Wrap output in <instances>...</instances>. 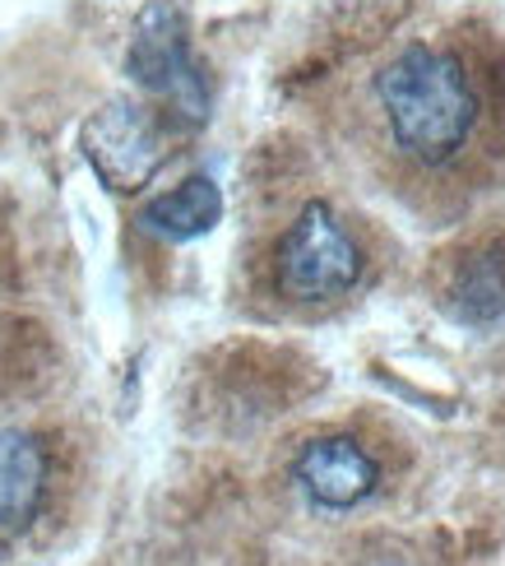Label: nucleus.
Returning a JSON list of instances; mask_svg holds the SVG:
<instances>
[{
	"mask_svg": "<svg viewBox=\"0 0 505 566\" xmlns=\"http://www.w3.org/2000/svg\"><path fill=\"white\" fill-rule=\"evenodd\" d=\"M293 479L320 511H353L380 488V464L357 437H316L293 460Z\"/></svg>",
	"mask_w": 505,
	"mask_h": 566,
	"instance_id": "5",
	"label": "nucleus"
},
{
	"mask_svg": "<svg viewBox=\"0 0 505 566\" xmlns=\"http://www.w3.org/2000/svg\"><path fill=\"white\" fill-rule=\"evenodd\" d=\"M362 247L325 200L302 205L274 247V289L297 306H325L348 297L362 283Z\"/></svg>",
	"mask_w": 505,
	"mask_h": 566,
	"instance_id": "3",
	"label": "nucleus"
},
{
	"mask_svg": "<svg viewBox=\"0 0 505 566\" xmlns=\"http://www.w3.org/2000/svg\"><path fill=\"white\" fill-rule=\"evenodd\" d=\"M371 98L390 145L418 168L454 163L483 122V93L464 52L436 42H408L371 75Z\"/></svg>",
	"mask_w": 505,
	"mask_h": 566,
	"instance_id": "1",
	"label": "nucleus"
},
{
	"mask_svg": "<svg viewBox=\"0 0 505 566\" xmlns=\"http://www.w3.org/2000/svg\"><path fill=\"white\" fill-rule=\"evenodd\" d=\"M126 75L149 98H158L177 122L186 126L209 122L213 88L196 46H190V19L177 0H149L135 14L130 42H126Z\"/></svg>",
	"mask_w": 505,
	"mask_h": 566,
	"instance_id": "2",
	"label": "nucleus"
},
{
	"mask_svg": "<svg viewBox=\"0 0 505 566\" xmlns=\"http://www.w3.org/2000/svg\"><path fill=\"white\" fill-rule=\"evenodd\" d=\"M362 566H408L403 557H371V562H362Z\"/></svg>",
	"mask_w": 505,
	"mask_h": 566,
	"instance_id": "9",
	"label": "nucleus"
},
{
	"mask_svg": "<svg viewBox=\"0 0 505 566\" xmlns=\"http://www.w3.org/2000/svg\"><path fill=\"white\" fill-rule=\"evenodd\" d=\"M450 312L464 325H496L505 321V242H487L464 255V265L450 279Z\"/></svg>",
	"mask_w": 505,
	"mask_h": 566,
	"instance_id": "8",
	"label": "nucleus"
},
{
	"mask_svg": "<svg viewBox=\"0 0 505 566\" xmlns=\"http://www.w3.org/2000/svg\"><path fill=\"white\" fill-rule=\"evenodd\" d=\"M46 446L23 428H0V544H10L38 521L46 502Z\"/></svg>",
	"mask_w": 505,
	"mask_h": 566,
	"instance_id": "6",
	"label": "nucleus"
},
{
	"mask_svg": "<svg viewBox=\"0 0 505 566\" xmlns=\"http://www.w3.org/2000/svg\"><path fill=\"white\" fill-rule=\"evenodd\" d=\"M80 149L88 158V168L98 172V181L116 196H135L144 191L167 163V126L158 116L130 103V98H112L80 126Z\"/></svg>",
	"mask_w": 505,
	"mask_h": 566,
	"instance_id": "4",
	"label": "nucleus"
},
{
	"mask_svg": "<svg viewBox=\"0 0 505 566\" xmlns=\"http://www.w3.org/2000/svg\"><path fill=\"white\" fill-rule=\"evenodd\" d=\"M219 219H223V191H219V181L204 177V172L186 177L181 186L154 196L139 209V223L149 228L154 238H167V242H196L204 232L219 228Z\"/></svg>",
	"mask_w": 505,
	"mask_h": 566,
	"instance_id": "7",
	"label": "nucleus"
}]
</instances>
